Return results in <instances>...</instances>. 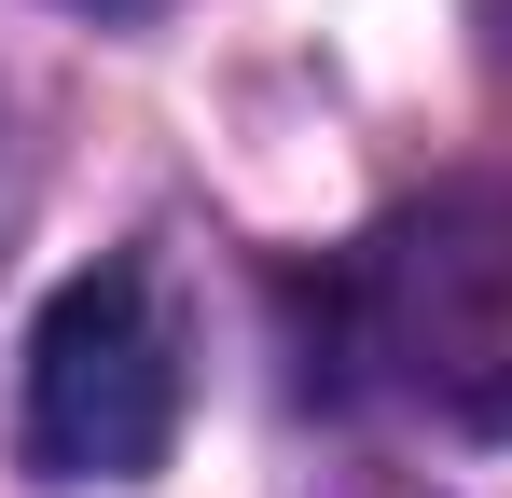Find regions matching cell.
Instances as JSON below:
<instances>
[{
	"instance_id": "6da1fadb",
	"label": "cell",
	"mask_w": 512,
	"mask_h": 498,
	"mask_svg": "<svg viewBox=\"0 0 512 498\" xmlns=\"http://www.w3.org/2000/svg\"><path fill=\"white\" fill-rule=\"evenodd\" d=\"M333 346L360 388L512 443V180H443L333 263Z\"/></svg>"
},
{
	"instance_id": "7a4b0ae2",
	"label": "cell",
	"mask_w": 512,
	"mask_h": 498,
	"mask_svg": "<svg viewBox=\"0 0 512 498\" xmlns=\"http://www.w3.org/2000/svg\"><path fill=\"white\" fill-rule=\"evenodd\" d=\"M180 402H194V374H180V319L153 263L139 249L84 263L28 332V457L56 485H139V471H167Z\"/></svg>"
},
{
	"instance_id": "3957f363",
	"label": "cell",
	"mask_w": 512,
	"mask_h": 498,
	"mask_svg": "<svg viewBox=\"0 0 512 498\" xmlns=\"http://www.w3.org/2000/svg\"><path fill=\"white\" fill-rule=\"evenodd\" d=\"M499 42H512V0H499Z\"/></svg>"
}]
</instances>
